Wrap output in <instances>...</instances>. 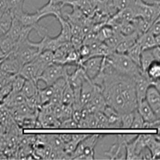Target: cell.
I'll return each instance as SVG.
<instances>
[{"mask_svg": "<svg viewBox=\"0 0 160 160\" xmlns=\"http://www.w3.org/2000/svg\"><path fill=\"white\" fill-rule=\"evenodd\" d=\"M115 33H116V31H115L111 26L106 24V25H104L103 27L100 29L99 32H98V38L100 41L104 42L105 40H107L108 38L113 36Z\"/></svg>", "mask_w": 160, "mask_h": 160, "instance_id": "obj_29", "label": "cell"}, {"mask_svg": "<svg viewBox=\"0 0 160 160\" xmlns=\"http://www.w3.org/2000/svg\"><path fill=\"white\" fill-rule=\"evenodd\" d=\"M63 8L62 4L57 2L55 0H49L48 3L37 10V12L41 15V17L45 18L47 16L55 17L56 18L62 16V8Z\"/></svg>", "mask_w": 160, "mask_h": 160, "instance_id": "obj_9", "label": "cell"}, {"mask_svg": "<svg viewBox=\"0 0 160 160\" xmlns=\"http://www.w3.org/2000/svg\"><path fill=\"white\" fill-rule=\"evenodd\" d=\"M57 19L58 20V22H60V25H61V32L58 35L60 41L62 42V44L64 42H71V38H72V33H71V27L69 21L67 18H64L62 16L59 17Z\"/></svg>", "mask_w": 160, "mask_h": 160, "instance_id": "obj_16", "label": "cell"}, {"mask_svg": "<svg viewBox=\"0 0 160 160\" xmlns=\"http://www.w3.org/2000/svg\"><path fill=\"white\" fill-rule=\"evenodd\" d=\"M75 99V92L73 91L72 88L68 82L67 87H66L65 90H64L63 95H62V103L66 104V105H72Z\"/></svg>", "mask_w": 160, "mask_h": 160, "instance_id": "obj_28", "label": "cell"}, {"mask_svg": "<svg viewBox=\"0 0 160 160\" xmlns=\"http://www.w3.org/2000/svg\"><path fill=\"white\" fill-rule=\"evenodd\" d=\"M123 38L124 35H122V34H121L119 31H116V33H115V35H113V36H111V38L105 40L104 42H105L113 51H115L118 44L120 43V42L123 39Z\"/></svg>", "mask_w": 160, "mask_h": 160, "instance_id": "obj_27", "label": "cell"}, {"mask_svg": "<svg viewBox=\"0 0 160 160\" xmlns=\"http://www.w3.org/2000/svg\"><path fill=\"white\" fill-rule=\"evenodd\" d=\"M23 27L24 25L18 18H14L12 26H11V29L8 32L7 35H8L10 38H12L15 42H17L19 39L21 33H22V29H23Z\"/></svg>", "mask_w": 160, "mask_h": 160, "instance_id": "obj_21", "label": "cell"}, {"mask_svg": "<svg viewBox=\"0 0 160 160\" xmlns=\"http://www.w3.org/2000/svg\"><path fill=\"white\" fill-rule=\"evenodd\" d=\"M95 91L93 93L91 101L85 106V108L91 114H95L97 111H103L108 105L103 94L98 86L95 85Z\"/></svg>", "mask_w": 160, "mask_h": 160, "instance_id": "obj_7", "label": "cell"}, {"mask_svg": "<svg viewBox=\"0 0 160 160\" xmlns=\"http://www.w3.org/2000/svg\"><path fill=\"white\" fill-rule=\"evenodd\" d=\"M62 77H66L64 65L53 62L46 68L38 80H42L46 86H51Z\"/></svg>", "mask_w": 160, "mask_h": 160, "instance_id": "obj_4", "label": "cell"}, {"mask_svg": "<svg viewBox=\"0 0 160 160\" xmlns=\"http://www.w3.org/2000/svg\"><path fill=\"white\" fill-rule=\"evenodd\" d=\"M136 0H112L113 6L117 11L126 9L128 8H133Z\"/></svg>", "mask_w": 160, "mask_h": 160, "instance_id": "obj_32", "label": "cell"}, {"mask_svg": "<svg viewBox=\"0 0 160 160\" xmlns=\"http://www.w3.org/2000/svg\"><path fill=\"white\" fill-rule=\"evenodd\" d=\"M152 85V82L146 75L145 73H141L135 77V89H136L138 102H141L146 99L148 88Z\"/></svg>", "mask_w": 160, "mask_h": 160, "instance_id": "obj_8", "label": "cell"}, {"mask_svg": "<svg viewBox=\"0 0 160 160\" xmlns=\"http://www.w3.org/2000/svg\"><path fill=\"white\" fill-rule=\"evenodd\" d=\"M57 2H59V3L62 4V7H64L65 5H69L71 2H72L73 1L75 0H55Z\"/></svg>", "mask_w": 160, "mask_h": 160, "instance_id": "obj_44", "label": "cell"}, {"mask_svg": "<svg viewBox=\"0 0 160 160\" xmlns=\"http://www.w3.org/2000/svg\"><path fill=\"white\" fill-rule=\"evenodd\" d=\"M82 109H74V111H73L72 118L75 122H78V124L79 123L82 118Z\"/></svg>", "mask_w": 160, "mask_h": 160, "instance_id": "obj_40", "label": "cell"}, {"mask_svg": "<svg viewBox=\"0 0 160 160\" xmlns=\"http://www.w3.org/2000/svg\"><path fill=\"white\" fill-rule=\"evenodd\" d=\"M155 60V58L153 55L152 50H143L142 51V55H141V68H142V72L145 73L148 71V68Z\"/></svg>", "mask_w": 160, "mask_h": 160, "instance_id": "obj_23", "label": "cell"}, {"mask_svg": "<svg viewBox=\"0 0 160 160\" xmlns=\"http://www.w3.org/2000/svg\"><path fill=\"white\" fill-rule=\"evenodd\" d=\"M12 82L10 84H8V85L4 86V87H2V88H1V91H0V99H1V101H2L6 97L8 96L10 93L12 91Z\"/></svg>", "mask_w": 160, "mask_h": 160, "instance_id": "obj_39", "label": "cell"}, {"mask_svg": "<svg viewBox=\"0 0 160 160\" xmlns=\"http://www.w3.org/2000/svg\"><path fill=\"white\" fill-rule=\"evenodd\" d=\"M59 135L65 143H68V142H70L72 139V135H70V134H62V135Z\"/></svg>", "mask_w": 160, "mask_h": 160, "instance_id": "obj_43", "label": "cell"}, {"mask_svg": "<svg viewBox=\"0 0 160 160\" xmlns=\"http://www.w3.org/2000/svg\"><path fill=\"white\" fill-rule=\"evenodd\" d=\"M98 120V128L100 129H104V128H109V121H108V116L104 114L102 111H97L95 113Z\"/></svg>", "mask_w": 160, "mask_h": 160, "instance_id": "obj_34", "label": "cell"}, {"mask_svg": "<svg viewBox=\"0 0 160 160\" xmlns=\"http://www.w3.org/2000/svg\"><path fill=\"white\" fill-rule=\"evenodd\" d=\"M38 95H39L41 102H42V106L48 103L52 98L53 95H54V87L51 86H46L45 88H38Z\"/></svg>", "mask_w": 160, "mask_h": 160, "instance_id": "obj_26", "label": "cell"}, {"mask_svg": "<svg viewBox=\"0 0 160 160\" xmlns=\"http://www.w3.org/2000/svg\"><path fill=\"white\" fill-rule=\"evenodd\" d=\"M127 143L124 135H119L117 136L116 142L111 146V149L105 152V155L109 157L110 159H126V155L122 154V148H125Z\"/></svg>", "mask_w": 160, "mask_h": 160, "instance_id": "obj_10", "label": "cell"}, {"mask_svg": "<svg viewBox=\"0 0 160 160\" xmlns=\"http://www.w3.org/2000/svg\"><path fill=\"white\" fill-rule=\"evenodd\" d=\"M119 32L121 34H122L124 36L131 35L132 34H134V33L137 32L136 25H135V22L134 21V19L130 21V22H125L124 24H122L119 28Z\"/></svg>", "mask_w": 160, "mask_h": 160, "instance_id": "obj_30", "label": "cell"}, {"mask_svg": "<svg viewBox=\"0 0 160 160\" xmlns=\"http://www.w3.org/2000/svg\"><path fill=\"white\" fill-rule=\"evenodd\" d=\"M138 38V32H135L131 35L124 36L123 39L120 42L118 47L115 49V52L120 53V54H126L128 50L135 45L137 42Z\"/></svg>", "mask_w": 160, "mask_h": 160, "instance_id": "obj_15", "label": "cell"}, {"mask_svg": "<svg viewBox=\"0 0 160 160\" xmlns=\"http://www.w3.org/2000/svg\"><path fill=\"white\" fill-rule=\"evenodd\" d=\"M89 136V135H83V134H80V135H72V139L68 142V143L65 144L64 147V151L66 153H68L70 155L71 159V154L75 151L78 144L82 142V140L85 139L87 137Z\"/></svg>", "mask_w": 160, "mask_h": 160, "instance_id": "obj_20", "label": "cell"}, {"mask_svg": "<svg viewBox=\"0 0 160 160\" xmlns=\"http://www.w3.org/2000/svg\"><path fill=\"white\" fill-rule=\"evenodd\" d=\"M16 75H11V74H9V73L1 71V75H0V87L2 88V87H4V86L13 82V81H14Z\"/></svg>", "mask_w": 160, "mask_h": 160, "instance_id": "obj_37", "label": "cell"}, {"mask_svg": "<svg viewBox=\"0 0 160 160\" xmlns=\"http://www.w3.org/2000/svg\"><path fill=\"white\" fill-rule=\"evenodd\" d=\"M144 123H145V120L136 109L135 111V117H134V121L131 125V129H142L143 128Z\"/></svg>", "mask_w": 160, "mask_h": 160, "instance_id": "obj_36", "label": "cell"}, {"mask_svg": "<svg viewBox=\"0 0 160 160\" xmlns=\"http://www.w3.org/2000/svg\"><path fill=\"white\" fill-rule=\"evenodd\" d=\"M137 110H138L140 115H142L143 119L145 120V122L154 123V122H155L159 119L158 115L151 108V107L149 105L148 102L146 99H144L143 101H142V102L138 104Z\"/></svg>", "mask_w": 160, "mask_h": 160, "instance_id": "obj_11", "label": "cell"}, {"mask_svg": "<svg viewBox=\"0 0 160 160\" xmlns=\"http://www.w3.org/2000/svg\"><path fill=\"white\" fill-rule=\"evenodd\" d=\"M106 58L115 67L117 71L123 75L135 78L137 75L142 73V68L132 61L126 54H120L113 51Z\"/></svg>", "mask_w": 160, "mask_h": 160, "instance_id": "obj_1", "label": "cell"}, {"mask_svg": "<svg viewBox=\"0 0 160 160\" xmlns=\"http://www.w3.org/2000/svg\"><path fill=\"white\" fill-rule=\"evenodd\" d=\"M17 42H15L12 38L8 35H5L1 36V42H0V58L1 59L9 55L16 48Z\"/></svg>", "mask_w": 160, "mask_h": 160, "instance_id": "obj_17", "label": "cell"}, {"mask_svg": "<svg viewBox=\"0 0 160 160\" xmlns=\"http://www.w3.org/2000/svg\"><path fill=\"white\" fill-rule=\"evenodd\" d=\"M60 128H63V129H76V128H78V122H75V120L71 118L61 122Z\"/></svg>", "mask_w": 160, "mask_h": 160, "instance_id": "obj_38", "label": "cell"}, {"mask_svg": "<svg viewBox=\"0 0 160 160\" xmlns=\"http://www.w3.org/2000/svg\"><path fill=\"white\" fill-rule=\"evenodd\" d=\"M145 74L148 75V78L151 80V82H155L157 80L160 79V62L155 60L151 64L148 71H146Z\"/></svg>", "mask_w": 160, "mask_h": 160, "instance_id": "obj_25", "label": "cell"}, {"mask_svg": "<svg viewBox=\"0 0 160 160\" xmlns=\"http://www.w3.org/2000/svg\"><path fill=\"white\" fill-rule=\"evenodd\" d=\"M25 82H26L25 78H23V77H22V75H20L19 74L17 75L12 82V86H13L12 91H14V92H21L22 90V88H23Z\"/></svg>", "mask_w": 160, "mask_h": 160, "instance_id": "obj_35", "label": "cell"}, {"mask_svg": "<svg viewBox=\"0 0 160 160\" xmlns=\"http://www.w3.org/2000/svg\"><path fill=\"white\" fill-rule=\"evenodd\" d=\"M100 137L99 135H89L82 140L71 154V159H95V147Z\"/></svg>", "mask_w": 160, "mask_h": 160, "instance_id": "obj_3", "label": "cell"}, {"mask_svg": "<svg viewBox=\"0 0 160 160\" xmlns=\"http://www.w3.org/2000/svg\"><path fill=\"white\" fill-rule=\"evenodd\" d=\"M135 17H142L151 23L156 21L160 16V0H155L149 3L143 0H136L134 5Z\"/></svg>", "mask_w": 160, "mask_h": 160, "instance_id": "obj_2", "label": "cell"}, {"mask_svg": "<svg viewBox=\"0 0 160 160\" xmlns=\"http://www.w3.org/2000/svg\"><path fill=\"white\" fill-rule=\"evenodd\" d=\"M155 42H156V46H160V35H155Z\"/></svg>", "mask_w": 160, "mask_h": 160, "instance_id": "obj_45", "label": "cell"}, {"mask_svg": "<svg viewBox=\"0 0 160 160\" xmlns=\"http://www.w3.org/2000/svg\"><path fill=\"white\" fill-rule=\"evenodd\" d=\"M146 100L148 101L149 105L151 106L155 113H158L160 111V92L158 90L155 88L154 85H151L148 88Z\"/></svg>", "mask_w": 160, "mask_h": 160, "instance_id": "obj_14", "label": "cell"}, {"mask_svg": "<svg viewBox=\"0 0 160 160\" xmlns=\"http://www.w3.org/2000/svg\"><path fill=\"white\" fill-rule=\"evenodd\" d=\"M142 49L141 48L140 44L138 42L135 45L131 47L126 55H128L132 61L135 62L137 65H138L141 68V55H142Z\"/></svg>", "mask_w": 160, "mask_h": 160, "instance_id": "obj_22", "label": "cell"}, {"mask_svg": "<svg viewBox=\"0 0 160 160\" xmlns=\"http://www.w3.org/2000/svg\"><path fill=\"white\" fill-rule=\"evenodd\" d=\"M95 86L93 83L92 80L90 79L88 76H86L82 82L81 94H80V102L83 108L91 101L93 93L95 91Z\"/></svg>", "mask_w": 160, "mask_h": 160, "instance_id": "obj_12", "label": "cell"}, {"mask_svg": "<svg viewBox=\"0 0 160 160\" xmlns=\"http://www.w3.org/2000/svg\"><path fill=\"white\" fill-rule=\"evenodd\" d=\"M104 57H91L80 64L81 68L84 70L86 75L91 80H93L99 74L102 68Z\"/></svg>", "mask_w": 160, "mask_h": 160, "instance_id": "obj_5", "label": "cell"}, {"mask_svg": "<svg viewBox=\"0 0 160 160\" xmlns=\"http://www.w3.org/2000/svg\"><path fill=\"white\" fill-rule=\"evenodd\" d=\"M150 31L153 33L154 35H160V22H155L151 26Z\"/></svg>", "mask_w": 160, "mask_h": 160, "instance_id": "obj_41", "label": "cell"}, {"mask_svg": "<svg viewBox=\"0 0 160 160\" xmlns=\"http://www.w3.org/2000/svg\"><path fill=\"white\" fill-rule=\"evenodd\" d=\"M151 50H152L153 55H154L155 60L160 62V46H156L155 48H151Z\"/></svg>", "mask_w": 160, "mask_h": 160, "instance_id": "obj_42", "label": "cell"}, {"mask_svg": "<svg viewBox=\"0 0 160 160\" xmlns=\"http://www.w3.org/2000/svg\"><path fill=\"white\" fill-rule=\"evenodd\" d=\"M1 18H0V35L1 36L7 35L8 31L11 29V26L13 23V16L12 13L10 10L4 12L3 14H1Z\"/></svg>", "mask_w": 160, "mask_h": 160, "instance_id": "obj_18", "label": "cell"}, {"mask_svg": "<svg viewBox=\"0 0 160 160\" xmlns=\"http://www.w3.org/2000/svg\"><path fill=\"white\" fill-rule=\"evenodd\" d=\"M137 42L140 44L142 51L147 49H151V48L156 47L155 35H153V33L151 31H148V32L144 33L143 35L138 36Z\"/></svg>", "mask_w": 160, "mask_h": 160, "instance_id": "obj_19", "label": "cell"}, {"mask_svg": "<svg viewBox=\"0 0 160 160\" xmlns=\"http://www.w3.org/2000/svg\"><path fill=\"white\" fill-rule=\"evenodd\" d=\"M38 92V82L35 80L31 79H26V82L24 83L23 88H22V93L25 95L27 98L36 95Z\"/></svg>", "mask_w": 160, "mask_h": 160, "instance_id": "obj_24", "label": "cell"}, {"mask_svg": "<svg viewBox=\"0 0 160 160\" xmlns=\"http://www.w3.org/2000/svg\"><path fill=\"white\" fill-rule=\"evenodd\" d=\"M135 117V111L132 112L124 113L121 115V122H122V128L129 129L131 128V125L134 121Z\"/></svg>", "mask_w": 160, "mask_h": 160, "instance_id": "obj_33", "label": "cell"}, {"mask_svg": "<svg viewBox=\"0 0 160 160\" xmlns=\"http://www.w3.org/2000/svg\"><path fill=\"white\" fill-rule=\"evenodd\" d=\"M156 21H157V22H160V16L158 17V18L156 20ZM156 21H155V22H156Z\"/></svg>", "mask_w": 160, "mask_h": 160, "instance_id": "obj_46", "label": "cell"}, {"mask_svg": "<svg viewBox=\"0 0 160 160\" xmlns=\"http://www.w3.org/2000/svg\"><path fill=\"white\" fill-rule=\"evenodd\" d=\"M26 102L29 106L30 108H31L33 111H38L40 108H42V102H41V98H40L39 95H38V92L37 93L36 95L28 98Z\"/></svg>", "mask_w": 160, "mask_h": 160, "instance_id": "obj_31", "label": "cell"}, {"mask_svg": "<svg viewBox=\"0 0 160 160\" xmlns=\"http://www.w3.org/2000/svg\"><path fill=\"white\" fill-rule=\"evenodd\" d=\"M23 65L20 62L14 51L1 59V71L11 75H18Z\"/></svg>", "mask_w": 160, "mask_h": 160, "instance_id": "obj_6", "label": "cell"}, {"mask_svg": "<svg viewBox=\"0 0 160 160\" xmlns=\"http://www.w3.org/2000/svg\"><path fill=\"white\" fill-rule=\"evenodd\" d=\"M28 98L21 92H14L11 91L8 96L2 101H1V105L5 106L6 108H12L23 104L27 102Z\"/></svg>", "mask_w": 160, "mask_h": 160, "instance_id": "obj_13", "label": "cell"}]
</instances>
